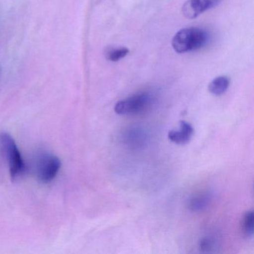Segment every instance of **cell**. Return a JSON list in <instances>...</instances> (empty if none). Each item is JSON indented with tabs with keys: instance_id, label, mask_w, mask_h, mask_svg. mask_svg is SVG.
I'll return each mask as SVG.
<instances>
[{
	"instance_id": "cell-7",
	"label": "cell",
	"mask_w": 254,
	"mask_h": 254,
	"mask_svg": "<svg viewBox=\"0 0 254 254\" xmlns=\"http://www.w3.org/2000/svg\"><path fill=\"white\" fill-rule=\"evenodd\" d=\"M213 199V194L211 191H203L194 194L187 200V207L191 212H200L206 210Z\"/></svg>"
},
{
	"instance_id": "cell-8",
	"label": "cell",
	"mask_w": 254,
	"mask_h": 254,
	"mask_svg": "<svg viewBox=\"0 0 254 254\" xmlns=\"http://www.w3.org/2000/svg\"><path fill=\"white\" fill-rule=\"evenodd\" d=\"M125 139L127 145L140 148L146 142V133L140 128H130L125 134Z\"/></svg>"
},
{
	"instance_id": "cell-3",
	"label": "cell",
	"mask_w": 254,
	"mask_h": 254,
	"mask_svg": "<svg viewBox=\"0 0 254 254\" xmlns=\"http://www.w3.org/2000/svg\"><path fill=\"white\" fill-rule=\"evenodd\" d=\"M154 101L152 93L141 92L117 102L114 110L119 115H136L149 109Z\"/></svg>"
},
{
	"instance_id": "cell-4",
	"label": "cell",
	"mask_w": 254,
	"mask_h": 254,
	"mask_svg": "<svg viewBox=\"0 0 254 254\" xmlns=\"http://www.w3.org/2000/svg\"><path fill=\"white\" fill-rule=\"evenodd\" d=\"M36 175L38 180L44 184L51 182L57 176L62 161L59 157L50 153H42L37 159Z\"/></svg>"
},
{
	"instance_id": "cell-1",
	"label": "cell",
	"mask_w": 254,
	"mask_h": 254,
	"mask_svg": "<svg viewBox=\"0 0 254 254\" xmlns=\"http://www.w3.org/2000/svg\"><path fill=\"white\" fill-rule=\"evenodd\" d=\"M207 32L200 28H185L177 32L172 39V47L178 53H190L200 50L209 41Z\"/></svg>"
},
{
	"instance_id": "cell-12",
	"label": "cell",
	"mask_w": 254,
	"mask_h": 254,
	"mask_svg": "<svg viewBox=\"0 0 254 254\" xmlns=\"http://www.w3.org/2000/svg\"><path fill=\"white\" fill-rule=\"evenodd\" d=\"M128 53V49L126 48V47L111 48L106 52V57L110 62H117L126 57Z\"/></svg>"
},
{
	"instance_id": "cell-5",
	"label": "cell",
	"mask_w": 254,
	"mask_h": 254,
	"mask_svg": "<svg viewBox=\"0 0 254 254\" xmlns=\"http://www.w3.org/2000/svg\"><path fill=\"white\" fill-rule=\"evenodd\" d=\"M221 0H188L183 6V13L189 19L198 17L205 11L214 8Z\"/></svg>"
},
{
	"instance_id": "cell-10",
	"label": "cell",
	"mask_w": 254,
	"mask_h": 254,
	"mask_svg": "<svg viewBox=\"0 0 254 254\" xmlns=\"http://www.w3.org/2000/svg\"><path fill=\"white\" fill-rule=\"evenodd\" d=\"M242 231L245 237L251 239L254 233V211L250 210L244 214L242 219Z\"/></svg>"
},
{
	"instance_id": "cell-11",
	"label": "cell",
	"mask_w": 254,
	"mask_h": 254,
	"mask_svg": "<svg viewBox=\"0 0 254 254\" xmlns=\"http://www.w3.org/2000/svg\"><path fill=\"white\" fill-rule=\"evenodd\" d=\"M198 246L202 253H212L218 247V242L212 236H204L200 239Z\"/></svg>"
},
{
	"instance_id": "cell-9",
	"label": "cell",
	"mask_w": 254,
	"mask_h": 254,
	"mask_svg": "<svg viewBox=\"0 0 254 254\" xmlns=\"http://www.w3.org/2000/svg\"><path fill=\"white\" fill-rule=\"evenodd\" d=\"M230 86V79L227 76H219L209 83L208 90L209 93L215 96L224 94Z\"/></svg>"
},
{
	"instance_id": "cell-2",
	"label": "cell",
	"mask_w": 254,
	"mask_h": 254,
	"mask_svg": "<svg viewBox=\"0 0 254 254\" xmlns=\"http://www.w3.org/2000/svg\"><path fill=\"white\" fill-rule=\"evenodd\" d=\"M0 154L8 161L11 180L20 178L26 170V165L14 139L6 132L0 133Z\"/></svg>"
},
{
	"instance_id": "cell-6",
	"label": "cell",
	"mask_w": 254,
	"mask_h": 254,
	"mask_svg": "<svg viewBox=\"0 0 254 254\" xmlns=\"http://www.w3.org/2000/svg\"><path fill=\"white\" fill-rule=\"evenodd\" d=\"M194 134V128L192 126L182 120L180 122V130H170L168 133V138L171 142L178 145H185L191 140Z\"/></svg>"
}]
</instances>
